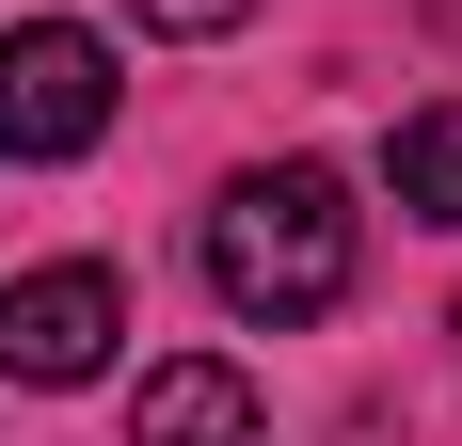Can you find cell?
Segmentation results:
<instances>
[{
	"mask_svg": "<svg viewBox=\"0 0 462 446\" xmlns=\"http://www.w3.org/2000/svg\"><path fill=\"white\" fill-rule=\"evenodd\" d=\"M367 271V208L335 160H255V176L208 208V287L239 319H335Z\"/></svg>",
	"mask_w": 462,
	"mask_h": 446,
	"instance_id": "6da1fadb",
	"label": "cell"
},
{
	"mask_svg": "<svg viewBox=\"0 0 462 446\" xmlns=\"http://www.w3.org/2000/svg\"><path fill=\"white\" fill-rule=\"evenodd\" d=\"M383 176H399V223H462V96L399 112V144H383Z\"/></svg>",
	"mask_w": 462,
	"mask_h": 446,
	"instance_id": "5b68a950",
	"label": "cell"
},
{
	"mask_svg": "<svg viewBox=\"0 0 462 446\" xmlns=\"http://www.w3.org/2000/svg\"><path fill=\"white\" fill-rule=\"evenodd\" d=\"M128 446H272V414H255V383H239L224 351H176V367H143Z\"/></svg>",
	"mask_w": 462,
	"mask_h": 446,
	"instance_id": "277c9868",
	"label": "cell"
},
{
	"mask_svg": "<svg viewBox=\"0 0 462 446\" xmlns=\"http://www.w3.org/2000/svg\"><path fill=\"white\" fill-rule=\"evenodd\" d=\"M143 33H239V16H255V0H128Z\"/></svg>",
	"mask_w": 462,
	"mask_h": 446,
	"instance_id": "8992f818",
	"label": "cell"
},
{
	"mask_svg": "<svg viewBox=\"0 0 462 446\" xmlns=\"http://www.w3.org/2000/svg\"><path fill=\"white\" fill-rule=\"evenodd\" d=\"M112 335H128V287H112L96 256L16 271V287H0V383H96Z\"/></svg>",
	"mask_w": 462,
	"mask_h": 446,
	"instance_id": "3957f363",
	"label": "cell"
},
{
	"mask_svg": "<svg viewBox=\"0 0 462 446\" xmlns=\"http://www.w3.org/2000/svg\"><path fill=\"white\" fill-rule=\"evenodd\" d=\"M112 48L80 16H16L0 33V160H96L112 144Z\"/></svg>",
	"mask_w": 462,
	"mask_h": 446,
	"instance_id": "7a4b0ae2",
	"label": "cell"
}]
</instances>
